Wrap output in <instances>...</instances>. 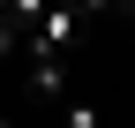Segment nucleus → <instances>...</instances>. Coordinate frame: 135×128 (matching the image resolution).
Returning a JSON list of instances; mask_svg holds the SVG:
<instances>
[{"label": "nucleus", "mask_w": 135, "mask_h": 128, "mask_svg": "<svg viewBox=\"0 0 135 128\" xmlns=\"http://www.w3.org/2000/svg\"><path fill=\"white\" fill-rule=\"evenodd\" d=\"M30 98H45V106L68 98V68H60V53H30Z\"/></svg>", "instance_id": "1"}, {"label": "nucleus", "mask_w": 135, "mask_h": 128, "mask_svg": "<svg viewBox=\"0 0 135 128\" xmlns=\"http://www.w3.org/2000/svg\"><path fill=\"white\" fill-rule=\"evenodd\" d=\"M15 45H23V23H15V15H8V8H0V60H8V53H15Z\"/></svg>", "instance_id": "2"}, {"label": "nucleus", "mask_w": 135, "mask_h": 128, "mask_svg": "<svg viewBox=\"0 0 135 128\" xmlns=\"http://www.w3.org/2000/svg\"><path fill=\"white\" fill-rule=\"evenodd\" d=\"M0 8H8V15H15V23H23V30H30V23H38V15H45V0H0Z\"/></svg>", "instance_id": "3"}, {"label": "nucleus", "mask_w": 135, "mask_h": 128, "mask_svg": "<svg viewBox=\"0 0 135 128\" xmlns=\"http://www.w3.org/2000/svg\"><path fill=\"white\" fill-rule=\"evenodd\" d=\"M120 8H135V0H120Z\"/></svg>", "instance_id": "4"}]
</instances>
